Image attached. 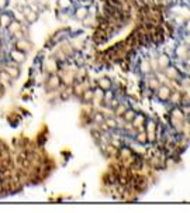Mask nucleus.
<instances>
[{
	"label": "nucleus",
	"instance_id": "obj_1",
	"mask_svg": "<svg viewBox=\"0 0 190 213\" xmlns=\"http://www.w3.org/2000/svg\"><path fill=\"white\" fill-rule=\"evenodd\" d=\"M144 130H145V134H147L148 143H149V144L156 143V140H158V123L153 119H148L147 117Z\"/></svg>",
	"mask_w": 190,
	"mask_h": 213
},
{
	"label": "nucleus",
	"instance_id": "obj_2",
	"mask_svg": "<svg viewBox=\"0 0 190 213\" xmlns=\"http://www.w3.org/2000/svg\"><path fill=\"white\" fill-rule=\"evenodd\" d=\"M162 74L165 75V78L166 79H169V81H172V82H180V79L183 78V72L180 71V69L178 68V66H175V65H168L166 68L162 71Z\"/></svg>",
	"mask_w": 190,
	"mask_h": 213
},
{
	"label": "nucleus",
	"instance_id": "obj_3",
	"mask_svg": "<svg viewBox=\"0 0 190 213\" xmlns=\"http://www.w3.org/2000/svg\"><path fill=\"white\" fill-rule=\"evenodd\" d=\"M173 55L180 61H186L187 58L190 57V47L187 45V44H184V43L176 44L175 49H173Z\"/></svg>",
	"mask_w": 190,
	"mask_h": 213
},
{
	"label": "nucleus",
	"instance_id": "obj_4",
	"mask_svg": "<svg viewBox=\"0 0 190 213\" xmlns=\"http://www.w3.org/2000/svg\"><path fill=\"white\" fill-rule=\"evenodd\" d=\"M137 68H138L139 74H142L144 76H147V75L152 74L153 72V68H152V62H151V58H141V60L138 61V65H137Z\"/></svg>",
	"mask_w": 190,
	"mask_h": 213
},
{
	"label": "nucleus",
	"instance_id": "obj_5",
	"mask_svg": "<svg viewBox=\"0 0 190 213\" xmlns=\"http://www.w3.org/2000/svg\"><path fill=\"white\" fill-rule=\"evenodd\" d=\"M156 93V97H158L161 102H169V97H170V93H172V88L166 83H162L158 89L155 91Z\"/></svg>",
	"mask_w": 190,
	"mask_h": 213
},
{
	"label": "nucleus",
	"instance_id": "obj_6",
	"mask_svg": "<svg viewBox=\"0 0 190 213\" xmlns=\"http://www.w3.org/2000/svg\"><path fill=\"white\" fill-rule=\"evenodd\" d=\"M161 85H162L161 81L158 79V76H156L153 72L145 76V86H147V89L149 92H155Z\"/></svg>",
	"mask_w": 190,
	"mask_h": 213
},
{
	"label": "nucleus",
	"instance_id": "obj_7",
	"mask_svg": "<svg viewBox=\"0 0 190 213\" xmlns=\"http://www.w3.org/2000/svg\"><path fill=\"white\" fill-rule=\"evenodd\" d=\"M170 64H172L170 62V55L166 54V52L159 54L158 58H156V69H158L159 72H162L168 65H170Z\"/></svg>",
	"mask_w": 190,
	"mask_h": 213
},
{
	"label": "nucleus",
	"instance_id": "obj_8",
	"mask_svg": "<svg viewBox=\"0 0 190 213\" xmlns=\"http://www.w3.org/2000/svg\"><path fill=\"white\" fill-rule=\"evenodd\" d=\"M145 122H147V116L137 112V114H135V117H134V120L131 122V124H132V127L137 128V131H138V130H144Z\"/></svg>",
	"mask_w": 190,
	"mask_h": 213
},
{
	"label": "nucleus",
	"instance_id": "obj_9",
	"mask_svg": "<svg viewBox=\"0 0 190 213\" xmlns=\"http://www.w3.org/2000/svg\"><path fill=\"white\" fill-rule=\"evenodd\" d=\"M182 99H183V93L178 89H172V93H170L169 102L172 103V106H180L182 105Z\"/></svg>",
	"mask_w": 190,
	"mask_h": 213
},
{
	"label": "nucleus",
	"instance_id": "obj_10",
	"mask_svg": "<svg viewBox=\"0 0 190 213\" xmlns=\"http://www.w3.org/2000/svg\"><path fill=\"white\" fill-rule=\"evenodd\" d=\"M130 107V105H128V102L125 103V102H118V105L116 106V107L113 109V116H116V117H121L122 114L125 113V110Z\"/></svg>",
	"mask_w": 190,
	"mask_h": 213
},
{
	"label": "nucleus",
	"instance_id": "obj_11",
	"mask_svg": "<svg viewBox=\"0 0 190 213\" xmlns=\"http://www.w3.org/2000/svg\"><path fill=\"white\" fill-rule=\"evenodd\" d=\"M97 88H100L102 91H108V89L113 88V82H111L110 78L103 76L97 81Z\"/></svg>",
	"mask_w": 190,
	"mask_h": 213
},
{
	"label": "nucleus",
	"instance_id": "obj_12",
	"mask_svg": "<svg viewBox=\"0 0 190 213\" xmlns=\"http://www.w3.org/2000/svg\"><path fill=\"white\" fill-rule=\"evenodd\" d=\"M80 99H82L83 103L89 105V103H93L94 100V91H90V89H85L80 95Z\"/></svg>",
	"mask_w": 190,
	"mask_h": 213
},
{
	"label": "nucleus",
	"instance_id": "obj_13",
	"mask_svg": "<svg viewBox=\"0 0 190 213\" xmlns=\"http://www.w3.org/2000/svg\"><path fill=\"white\" fill-rule=\"evenodd\" d=\"M132 140L137 143V144H139V145L148 144V138H147V134H145V130H138L135 133V136H134Z\"/></svg>",
	"mask_w": 190,
	"mask_h": 213
},
{
	"label": "nucleus",
	"instance_id": "obj_14",
	"mask_svg": "<svg viewBox=\"0 0 190 213\" xmlns=\"http://www.w3.org/2000/svg\"><path fill=\"white\" fill-rule=\"evenodd\" d=\"M89 16V9L88 7H78L76 10H75V18H76V20H85L86 17H88Z\"/></svg>",
	"mask_w": 190,
	"mask_h": 213
},
{
	"label": "nucleus",
	"instance_id": "obj_15",
	"mask_svg": "<svg viewBox=\"0 0 190 213\" xmlns=\"http://www.w3.org/2000/svg\"><path fill=\"white\" fill-rule=\"evenodd\" d=\"M59 83H61V78L58 76V75L52 74L51 76H49V79H48V89L55 91L57 88H59Z\"/></svg>",
	"mask_w": 190,
	"mask_h": 213
},
{
	"label": "nucleus",
	"instance_id": "obj_16",
	"mask_svg": "<svg viewBox=\"0 0 190 213\" xmlns=\"http://www.w3.org/2000/svg\"><path fill=\"white\" fill-rule=\"evenodd\" d=\"M24 18H26L28 23H35L37 21V18H38V14H37V12H34V10H31V9H26V12H24Z\"/></svg>",
	"mask_w": 190,
	"mask_h": 213
},
{
	"label": "nucleus",
	"instance_id": "obj_17",
	"mask_svg": "<svg viewBox=\"0 0 190 213\" xmlns=\"http://www.w3.org/2000/svg\"><path fill=\"white\" fill-rule=\"evenodd\" d=\"M104 123L106 126L108 127V130H116L117 128V119H116V116H106V119H104Z\"/></svg>",
	"mask_w": 190,
	"mask_h": 213
},
{
	"label": "nucleus",
	"instance_id": "obj_18",
	"mask_svg": "<svg viewBox=\"0 0 190 213\" xmlns=\"http://www.w3.org/2000/svg\"><path fill=\"white\" fill-rule=\"evenodd\" d=\"M135 114H137V110H134V109H131V107H128L127 110H125V113L122 114V120H124L125 123H131L134 120V117H135Z\"/></svg>",
	"mask_w": 190,
	"mask_h": 213
},
{
	"label": "nucleus",
	"instance_id": "obj_19",
	"mask_svg": "<svg viewBox=\"0 0 190 213\" xmlns=\"http://www.w3.org/2000/svg\"><path fill=\"white\" fill-rule=\"evenodd\" d=\"M90 119H92V123H94V124L100 126L103 122H104L106 116H104V114H103V113H100V112H94V113H92Z\"/></svg>",
	"mask_w": 190,
	"mask_h": 213
},
{
	"label": "nucleus",
	"instance_id": "obj_20",
	"mask_svg": "<svg viewBox=\"0 0 190 213\" xmlns=\"http://www.w3.org/2000/svg\"><path fill=\"white\" fill-rule=\"evenodd\" d=\"M10 57H12L16 62H23V61L26 60V54H24L23 51H20V49H14V51H12Z\"/></svg>",
	"mask_w": 190,
	"mask_h": 213
},
{
	"label": "nucleus",
	"instance_id": "obj_21",
	"mask_svg": "<svg viewBox=\"0 0 190 213\" xmlns=\"http://www.w3.org/2000/svg\"><path fill=\"white\" fill-rule=\"evenodd\" d=\"M16 47H17V49H20V51H30L31 49V44L28 43V41H26V40H18L17 41V44H16Z\"/></svg>",
	"mask_w": 190,
	"mask_h": 213
},
{
	"label": "nucleus",
	"instance_id": "obj_22",
	"mask_svg": "<svg viewBox=\"0 0 190 213\" xmlns=\"http://www.w3.org/2000/svg\"><path fill=\"white\" fill-rule=\"evenodd\" d=\"M7 29H9V31L12 33V34H16V33H18L21 30V26L18 21H12V23L7 26Z\"/></svg>",
	"mask_w": 190,
	"mask_h": 213
},
{
	"label": "nucleus",
	"instance_id": "obj_23",
	"mask_svg": "<svg viewBox=\"0 0 190 213\" xmlns=\"http://www.w3.org/2000/svg\"><path fill=\"white\" fill-rule=\"evenodd\" d=\"M4 72H7L12 78H18V75H20V71H18V68H16V66L14 68H13V66H6Z\"/></svg>",
	"mask_w": 190,
	"mask_h": 213
},
{
	"label": "nucleus",
	"instance_id": "obj_24",
	"mask_svg": "<svg viewBox=\"0 0 190 213\" xmlns=\"http://www.w3.org/2000/svg\"><path fill=\"white\" fill-rule=\"evenodd\" d=\"M12 23V18H10L9 14H2L0 16V26L2 27H7Z\"/></svg>",
	"mask_w": 190,
	"mask_h": 213
},
{
	"label": "nucleus",
	"instance_id": "obj_25",
	"mask_svg": "<svg viewBox=\"0 0 190 213\" xmlns=\"http://www.w3.org/2000/svg\"><path fill=\"white\" fill-rule=\"evenodd\" d=\"M58 4H59L61 9L66 10L72 6V0H58Z\"/></svg>",
	"mask_w": 190,
	"mask_h": 213
},
{
	"label": "nucleus",
	"instance_id": "obj_26",
	"mask_svg": "<svg viewBox=\"0 0 190 213\" xmlns=\"http://www.w3.org/2000/svg\"><path fill=\"white\" fill-rule=\"evenodd\" d=\"M12 79V76H10L9 74H7V72H0V81H2V82L3 83H9V81Z\"/></svg>",
	"mask_w": 190,
	"mask_h": 213
},
{
	"label": "nucleus",
	"instance_id": "obj_27",
	"mask_svg": "<svg viewBox=\"0 0 190 213\" xmlns=\"http://www.w3.org/2000/svg\"><path fill=\"white\" fill-rule=\"evenodd\" d=\"M183 30L186 34H190V18L184 20V24H183Z\"/></svg>",
	"mask_w": 190,
	"mask_h": 213
},
{
	"label": "nucleus",
	"instance_id": "obj_28",
	"mask_svg": "<svg viewBox=\"0 0 190 213\" xmlns=\"http://www.w3.org/2000/svg\"><path fill=\"white\" fill-rule=\"evenodd\" d=\"M14 14H16V18H17V21H21V20L24 18V16L21 14V13H18V12H16Z\"/></svg>",
	"mask_w": 190,
	"mask_h": 213
},
{
	"label": "nucleus",
	"instance_id": "obj_29",
	"mask_svg": "<svg viewBox=\"0 0 190 213\" xmlns=\"http://www.w3.org/2000/svg\"><path fill=\"white\" fill-rule=\"evenodd\" d=\"M6 6V0H0V7H4Z\"/></svg>",
	"mask_w": 190,
	"mask_h": 213
},
{
	"label": "nucleus",
	"instance_id": "obj_30",
	"mask_svg": "<svg viewBox=\"0 0 190 213\" xmlns=\"http://www.w3.org/2000/svg\"><path fill=\"white\" fill-rule=\"evenodd\" d=\"M2 93H3V89H2V86H0V96H2Z\"/></svg>",
	"mask_w": 190,
	"mask_h": 213
},
{
	"label": "nucleus",
	"instance_id": "obj_31",
	"mask_svg": "<svg viewBox=\"0 0 190 213\" xmlns=\"http://www.w3.org/2000/svg\"><path fill=\"white\" fill-rule=\"evenodd\" d=\"M172 2H176V0H172Z\"/></svg>",
	"mask_w": 190,
	"mask_h": 213
}]
</instances>
